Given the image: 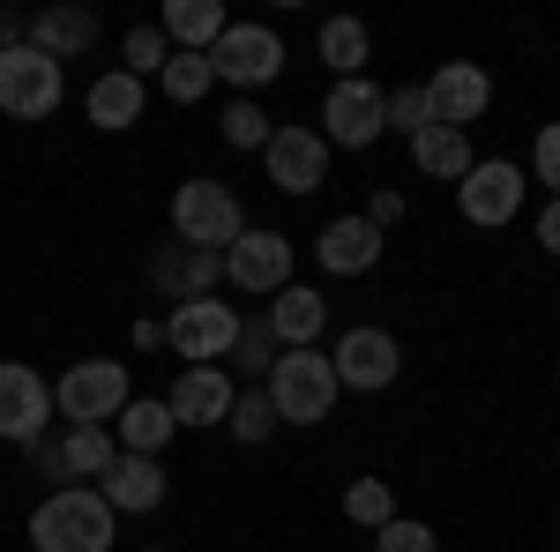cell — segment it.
<instances>
[{
  "label": "cell",
  "mask_w": 560,
  "mask_h": 552,
  "mask_svg": "<svg viewBox=\"0 0 560 552\" xmlns=\"http://www.w3.org/2000/svg\"><path fill=\"white\" fill-rule=\"evenodd\" d=\"M217 134H224V142H232V150H269V113H261L255 97H232V105H224V120H217Z\"/></svg>",
  "instance_id": "29"
},
{
  "label": "cell",
  "mask_w": 560,
  "mask_h": 552,
  "mask_svg": "<svg viewBox=\"0 0 560 552\" xmlns=\"http://www.w3.org/2000/svg\"><path fill=\"white\" fill-rule=\"evenodd\" d=\"M128 403H135V381L120 359H75L60 374V388H52V411L68 425H113Z\"/></svg>",
  "instance_id": "3"
},
{
  "label": "cell",
  "mask_w": 560,
  "mask_h": 552,
  "mask_svg": "<svg viewBox=\"0 0 560 552\" xmlns=\"http://www.w3.org/2000/svg\"><path fill=\"white\" fill-rule=\"evenodd\" d=\"M337 366H329V351L322 343H306V351H284L277 366H269V403H277V419L284 425H322L337 411Z\"/></svg>",
  "instance_id": "2"
},
{
  "label": "cell",
  "mask_w": 560,
  "mask_h": 552,
  "mask_svg": "<svg viewBox=\"0 0 560 552\" xmlns=\"http://www.w3.org/2000/svg\"><path fill=\"white\" fill-rule=\"evenodd\" d=\"M52 433V381L23 359H0V441L31 448Z\"/></svg>",
  "instance_id": "9"
},
{
  "label": "cell",
  "mask_w": 560,
  "mask_h": 552,
  "mask_svg": "<svg viewBox=\"0 0 560 552\" xmlns=\"http://www.w3.org/2000/svg\"><path fill=\"white\" fill-rule=\"evenodd\" d=\"M120 52H128V60H120V68H128L135 83H142V75H158V68H165V60H173V38H165V31H158V23H142V31H128V45H120Z\"/></svg>",
  "instance_id": "31"
},
{
  "label": "cell",
  "mask_w": 560,
  "mask_h": 552,
  "mask_svg": "<svg viewBox=\"0 0 560 552\" xmlns=\"http://www.w3.org/2000/svg\"><path fill=\"white\" fill-rule=\"evenodd\" d=\"M530 172L560 195V120H553V128H538V142H530Z\"/></svg>",
  "instance_id": "35"
},
{
  "label": "cell",
  "mask_w": 560,
  "mask_h": 552,
  "mask_svg": "<svg viewBox=\"0 0 560 552\" xmlns=\"http://www.w3.org/2000/svg\"><path fill=\"white\" fill-rule=\"evenodd\" d=\"M411 165L433 172V179H464L478 157H471V142H464L456 128H427V134H411Z\"/></svg>",
  "instance_id": "26"
},
{
  "label": "cell",
  "mask_w": 560,
  "mask_h": 552,
  "mask_svg": "<svg viewBox=\"0 0 560 552\" xmlns=\"http://www.w3.org/2000/svg\"><path fill=\"white\" fill-rule=\"evenodd\" d=\"M322 60L337 68V83L366 75V60H374V38H366V23H359V15H329V23H322Z\"/></svg>",
  "instance_id": "25"
},
{
  "label": "cell",
  "mask_w": 560,
  "mask_h": 552,
  "mask_svg": "<svg viewBox=\"0 0 560 552\" xmlns=\"http://www.w3.org/2000/svg\"><path fill=\"white\" fill-rule=\"evenodd\" d=\"M538 247H546V255H560V195L546 202V216H538Z\"/></svg>",
  "instance_id": "37"
},
{
  "label": "cell",
  "mask_w": 560,
  "mask_h": 552,
  "mask_svg": "<svg viewBox=\"0 0 560 552\" xmlns=\"http://www.w3.org/2000/svg\"><path fill=\"white\" fill-rule=\"evenodd\" d=\"M173 232H179V247L224 255V247L247 232V216H240V195H232L224 179H179V195H173Z\"/></svg>",
  "instance_id": "4"
},
{
  "label": "cell",
  "mask_w": 560,
  "mask_h": 552,
  "mask_svg": "<svg viewBox=\"0 0 560 552\" xmlns=\"http://www.w3.org/2000/svg\"><path fill=\"white\" fill-rule=\"evenodd\" d=\"M83 113H90V128H105V134L135 128V120H142V83H135L128 68H120V75H97L90 97H83Z\"/></svg>",
  "instance_id": "23"
},
{
  "label": "cell",
  "mask_w": 560,
  "mask_h": 552,
  "mask_svg": "<svg viewBox=\"0 0 560 552\" xmlns=\"http://www.w3.org/2000/svg\"><path fill=\"white\" fill-rule=\"evenodd\" d=\"M232 374L224 366H187L173 381V396H165V411H173V425H224L232 419Z\"/></svg>",
  "instance_id": "17"
},
{
  "label": "cell",
  "mask_w": 560,
  "mask_h": 552,
  "mask_svg": "<svg viewBox=\"0 0 560 552\" xmlns=\"http://www.w3.org/2000/svg\"><path fill=\"white\" fill-rule=\"evenodd\" d=\"M374 552H441V538H433L427 522L396 515V522H382V530H374Z\"/></svg>",
  "instance_id": "34"
},
{
  "label": "cell",
  "mask_w": 560,
  "mask_h": 552,
  "mask_svg": "<svg viewBox=\"0 0 560 552\" xmlns=\"http://www.w3.org/2000/svg\"><path fill=\"white\" fill-rule=\"evenodd\" d=\"M173 52H210L224 31H232V15L217 8V0H165V23H158Z\"/></svg>",
  "instance_id": "22"
},
{
  "label": "cell",
  "mask_w": 560,
  "mask_h": 552,
  "mask_svg": "<svg viewBox=\"0 0 560 552\" xmlns=\"http://www.w3.org/2000/svg\"><path fill=\"white\" fill-rule=\"evenodd\" d=\"M68 97V68L38 45H0V113L8 120H52Z\"/></svg>",
  "instance_id": "5"
},
{
  "label": "cell",
  "mask_w": 560,
  "mask_h": 552,
  "mask_svg": "<svg viewBox=\"0 0 560 552\" xmlns=\"http://www.w3.org/2000/svg\"><path fill=\"white\" fill-rule=\"evenodd\" d=\"M329 366H337V388H359V396H374V388H388L396 374H404V343L388 337V329H345L337 337V351H329Z\"/></svg>",
  "instance_id": "13"
},
{
  "label": "cell",
  "mask_w": 560,
  "mask_h": 552,
  "mask_svg": "<svg viewBox=\"0 0 560 552\" xmlns=\"http://www.w3.org/2000/svg\"><path fill=\"white\" fill-rule=\"evenodd\" d=\"M427 128H433V113H427V90H419V83L388 90V134H404V142H411V134H427Z\"/></svg>",
  "instance_id": "33"
},
{
  "label": "cell",
  "mask_w": 560,
  "mask_h": 552,
  "mask_svg": "<svg viewBox=\"0 0 560 552\" xmlns=\"http://www.w3.org/2000/svg\"><path fill=\"white\" fill-rule=\"evenodd\" d=\"M261 165H269V179H277L284 195H314V187L329 179V142H322L314 128H300V120H292V128L269 134Z\"/></svg>",
  "instance_id": "15"
},
{
  "label": "cell",
  "mask_w": 560,
  "mask_h": 552,
  "mask_svg": "<svg viewBox=\"0 0 560 552\" xmlns=\"http://www.w3.org/2000/svg\"><path fill=\"white\" fill-rule=\"evenodd\" d=\"M150 552H165V545H150Z\"/></svg>",
  "instance_id": "38"
},
{
  "label": "cell",
  "mask_w": 560,
  "mask_h": 552,
  "mask_svg": "<svg viewBox=\"0 0 560 552\" xmlns=\"http://www.w3.org/2000/svg\"><path fill=\"white\" fill-rule=\"evenodd\" d=\"M269 329H277V343H284V351L322 343V329H329V298L306 292V284H284V292L269 298Z\"/></svg>",
  "instance_id": "19"
},
{
  "label": "cell",
  "mask_w": 560,
  "mask_h": 552,
  "mask_svg": "<svg viewBox=\"0 0 560 552\" xmlns=\"http://www.w3.org/2000/svg\"><path fill=\"white\" fill-rule=\"evenodd\" d=\"M165 343H173L179 359H195V366H217V359H232V343H240V306H224V298H187V306H173V321H165Z\"/></svg>",
  "instance_id": "10"
},
{
  "label": "cell",
  "mask_w": 560,
  "mask_h": 552,
  "mask_svg": "<svg viewBox=\"0 0 560 552\" xmlns=\"http://www.w3.org/2000/svg\"><path fill=\"white\" fill-rule=\"evenodd\" d=\"M97 493H105V508H113V515H158L173 485H165V463H158V456H128V448H120L113 470L97 478Z\"/></svg>",
  "instance_id": "16"
},
{
  "label": "cell",
  "mask_w": 560,
  "mask_h": 552,
  "mask_svg": "<svg viewBox=\"0 0 560 552\" xmlns=\"http://www.w3.org/2000/svg\"><path fill=\"white\" fill-rule=\"evenodd\" d=\"M345 515L359 522V530L396 522V493H388V478H351V485H345Z\"/></svg>",
  "instance_id": "28"
},
{
  "label": "cell",
  "mask_w": 560,
  "mask_h": 552,
  "mask_svg": "<svg viewBox=\"0 0 560 552\" xmlns=\"http://www.w3.org/2000/svg\"><path fill=\"white\" fill-rule=\"evenodd\" d=\"M31 456H38L45 478H105L113 456H120V441H113V425H68L60 441L52 433L31 441Z\"/></svg>",
  "instance_id": "14"
},
{
  "label": "cell",
  "mask_w": 560,
  "mask_h": 552,
  "mask_svg": "<svg viewBox=\"0 0 560 552\" xmlns=\"http://www.w3.org/2000/svg\"><path fill=\"white\" fill-rule=\"evenodd\" d=\"M210 75L232 90H261L284 75V38L269 31V23H232L224 38L210 45Z\"/></svg>",
  "instance_id": "7"
},
{
  "label": "cell",
  "mask_w": 560,
  "mask_h": 552,
  "mask_svg": "<svg viewBox=\"0 0 560 552\" xmlns=\"http://www.w3.org/2000/svg\"><path fill=\"white\" fill-rule=\"evenodd\" d=\"M150 277L173 292V306H187V298H210V284L224 277V255H202V247H165V255L150 261Z\"/></svg>",
  "instance_id": "20"
},
{
  "label": "cell",
  "mask_w": 560,
  "mask_h": 552,
  "mask_svg": "<svg viewBox=\"0 0 560 552\" xmlns=\"http://www.w3.org/2000/svg\"><path fill=\"white\" fill-rule=\"evenodd\" d=\"M224 277H232L240 292H255V298H277L292 284V239L269 232V224H247V232L224 247Z\"/></svg>",
  "instance_id": "11"
},
{
  "label": "cell",
  "mask_w": 560,
  "mask_h": 552,
  "mask_svg": "<svg viewBox=\"0 0 560 552\" xmlns=\"http://www.w3.org/2000/svg\"><path fill=\"white\" fill-rule=\"evenodd\" d=\"M173 433L179 425H173V411H165V396H135L128 411H120V448H128V456H158Z\"/></svg>",
  "instance_id": "24"
},
{
  "label": "cell",
  "mask_w": 560,
  "mask_h": 552,
  "mask_svg": "<svg viewBox=\"0 0 560 552\" xmlns=\"http://www.w3.org/2000/svg\"><path fill=\"white\" fill-rule=\"evenodd\" d=\"M113 530H120V515L105 508V493H90V485L45 493L38 515H31V545L38 552H113Z\"/></svg>",
  "instance_id": "1"
},
{
  "label": "cell",
  "mask_w": 560,
  "mask_h": 552,
  "mask_svg": "<svg viewBox=\"0 0 560 552\" xmlns=\"http://www.w3.org/2000/svg\"><path fill=\"white\" fill-rule=\"evenodd\" d=\"M232 433H240V441H269V433H277V403H269V388H240V396H232Z\"/></svg>",
  "instance_id": "30"
},
{
  "label": "cell",
  "mask_w": 560,
  "mask_h": 552,
  "mask_svg": "<svg viewBox=\"0 0 560 552\" xmlns=\"http://www.w3.org/2000/svg\"><path fill=\"white\" fill-rule=\"evenodd\" d=\"M314 255H322L329 277H366V269L382 261V232H374L366 216H337V224L314 239Z\"/></svg>",
  "instance_id": "18"
},
{
  "label": "cell",
  "mask_w": 560,
  "mask_h": 552,
  "mask_svg": "<svg viewBox=\"0 0 560 552\" xmlns=\"http://www.w3.org/2000/svg\"><path fill=\"white\" fill-rule=\"evenodd\" d=\"M427 113H433V128H471V120H486V105H493V75L478 68V60H441L427 83Z\"/></svg>",
  "instance_id": "12"
},
{
  "label": "cell",
  "mask_w": 560,
  "mask_h": 552,
  "mask_svg": "<svg viewBox=\"0 0 560 552\" xmlns=\"http://www.w3.org/2000/svg\"><path fill=\"white\" fill-rule=\"evenodd\" d=\"M158 83H165V97L173 105H195V97H210V52H173L165 68H158Z\"/></svg>",
  "instance_id": "27"
},
{
  "label": "cell",
  "mask_w": 560,
  "mask_h": 552,
  "mask_svg": "<svg viewBox=\"0 0 560 552\" xmlns=\"http://www.w3.org/2000/svg\"><path fill=\"white\" fill-rule=\"evenodd\" d=\"M232 351H240L247 374H269V366L284 359V343H277V329H269V314H261V321H240V343H232Z\"/></svg>",
  "instance_id": "32"
},
{
  "label": "cell",
  "mask_w": 560,
  "mask_h": 552,
  "mask_svg": "<svg viewBox=\"0 0 560 552\" xmlns=\"http://www.w3.org/2000/svg\"><path fill=\"white\" fill-rule=\"evenodd\" d=\"M388 134V90L366 83V75H351V83H329L322 97V142H337V150H374Z\"/></svg>",
  "instance_id": "6"
},
{
  "label": "cell",
  "mask_w": 560,
  "mask_h": 552,
  "mask_svg": "<svg viewBox=\"0 0 560 552\" xmlns=\"http://www.w3.org/2000/svg\"><path fill=\"white\" fill-rule=\"evenodd\" d=\"M523 195H530V172L516 165V157H486V165H471L464 179H456V210L471 216V224H516L523 216Z\"/></svg>",
  "instance_id": "8"
},
{
  "label": "cell",
  "mask_w": 560,
  "mask_h": 552,
  "mask_svg": "<svg viewBox=\"0 0 560 552\" xmlns=\"http://www.w3.org/2000/svg\"><path fill=\"white\" fill-rule=\"evenodd\" d=\"M396 216H404V195H374V202H366V224H374V232H388Z\"/></svg>",
  "instance_id": "36"
},
{
  "label": "cell",
  "mask_w": 560,
  "mask_h": 552,
  "mask_svg": "<svg viewBox=\"0 0 560 552\" xmlns=\"http://www.w3.org/2000/svg\"><path fill=\"white\" fill-rule=\"evenodd\" d=\"M23 45H38L45 60H60V68H68V60H83L90 45H97V15H90V8H45Z\"/></svg>",
  "instance_id": "21"
}]
</instances>
